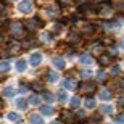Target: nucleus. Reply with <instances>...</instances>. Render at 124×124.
<instances>
[{"label":"nucleus","instance_id":"obj_5","mask_svg":"<svg viewBox=\"0 0 124 124\" xmlns=\"http://www.w3.org/2000/svg\"><path fill=\"white\" fill-rule=\"evenodd\" d=\"M42 61V55L39 53V52H34L31 56H29V63L32 64V66H39Z\"/></svg>","mask_w":124,"mask_h":124},{"label":"nucleus","instance_id":"obj_30","mask_svg":"<svg viewBox=\"0 0 124 124\" xmlns=\"http://www.w3.org/2000/svg\"><path fill=\"white\" fill-rule=\"evenodd\" d=\"M101 48H103V45H101V44H93V45H92V50L93 52H95V53H100V55H101Z\"/></svg>","mask_w":124,"mask_h":124},{"label":"nucleus","instance_id":"obj_42","mask_svg":"<svg viewBox=\"0 0 124 124\" xmlns=\"http://www.w3.org/2000/svg\"><path fill=\"white\" fill-rule=\"evenodd\" d=\"M95 2H103V0H95Z\"/></svg>","mask_w":124,"mask_h":124},{"label":"nucleus","instance_id":"obj_39","mask_svg":"<svg viewBox=\"0 0 124 124\" xmlns=\"http://www.w3.org/2000/svg\"><path fill=\"white\" fill-rule=\"evenodd\" d=\"M119 106H121V108H124V100H121V101H119Z\"/></svg>","mask_w":124,"mask_h":124},{"label":"nucleus","instance_id":"obj_13","mask_svg":"<svg viewBox=\"0 0 124 124\" xmlns=\"http://www.w3.org/2000/svg\"><path fill=\"white\" fill-rule=\"evenodd\" d=\"M53 64H55V68H58V69H64V60L60 58V56H55V58H53Z\"/></svg>","mask_w":124,"mask_h":124},{"label":"nucleus","instance_id":"obj_15","mask_svg":"<svg viewBox=\"0 0 124 124\" xmlns=\"http://www.w3.org/2000/svg\"><path fill=\"white\" fill-rule=\"evenodd\" d=\"M8 119L10 121H13V123H21V116L18 115V113H13V111H11V113H8Z\"/></svg>","mask_w":124,"mask_h":124},{"label":"nucleus","instance_id":"obj_25","mask_svg":"<svg viewBox=\"0 0 124 124\" xmlns=\"http://www.w3.org/2000/svg\"><path fill=\"white\" fill-rule=\"evenodd\" d=\"M7 71H10V63L8 61H2L0 63V73H7Z\"/></svg>","mask_w":124,"mask_h":124},{"label":"nucleus","instance_id":"obj_29","mask_svg":"<svg viewBox=\"0 0 124 124\" xmlns=\"http://www.w3.org/2000/svg\"><path fill=\"white\" fill-rule=\"evenodd\" d=\"M47 13L50 15V16H55V15L58 13V7H48V8H47Z\"/></svg>","mask_w":124,"mask_h":124},{"label":"nucleus","instance_id":"obj_35","mask_svg":"<svg viewBox=\"0 0 124 124\" xmlns=\"http://www.w3.org/2000/svg\"><path fill=\"white\" fill-rule=\"evenodd\" d=\"M5 8H7V5H5L3 2H0V13H3V11H5Z\"/></svg>","mask_w":124,"mask_h":124},{"label":"nucleus","instance_id":"obj_3","mask_svg":"<svg viewBox=\"0 0 124 124\" xmlns=\"http://www.w3.org/2000/svg\"><path fill=\"white\" fill-rule=\"evenodd\" d=\"M95 89H97V84L95 82H90V81H87V82H84L82 85H81V90H82L84 93H87V95L93 93Z\"/></svg>","mask_w":124,"mask_h":124},{"label":"nucleus","instance_id":"obj_2","mask_svg":"<svg viewBox=\"0 0 124 124\" xmlns=\"http://www.w3.org/2000/svg\"><path fill=\"white\" fill-rule=\"evenodd\" d=\"M10 32L13 34V36L16 37H21L24 32V26L21 23H11V26H10Z\"/></svg>","mask_w":124,"mask_h":124},{"label":"nucleus","instance_id":"obj_41","mask_svg":"<svg viewBox=\"0 0 124 124\" xmlns=\"http://www.w3.org/2000/svg\"><path fill=\"white\" fill-rule=\"evenodd\" d=\"M53 124H61V123H58V121H56V123H53Z\"/></svg>","mask_w":124,"mask_h":124},{"label":"nucleus","instance_id":"obj_27","mask_svg":"<svg viewBox=\"0 0 124 124\" xmlns=\"http://www.w3.org/2000/svg\"><path fill=\"white\" fill-rule=\"evenodd\" d=\"M56 98H58V101H61V103H63V101H66V100H68V97H66V93H64L63 90H61V92H58V93H56Z\"/></svg>","mask_w":124,"mask_h":124},{"label":"nucleus","instance_id":"obj_24","mask_svg":"<svg viewBox=\"0 0 124 124\" xmlns=\"http://www.w3.org/2000/svg\"><path fill=\"white\" fill-rule=\"evenodd\" d=\"M64 87L68 89V90H73V89L76 87V82L71 81V79H66V81H64Z\"/></svg>","mask_w":124,"mask_h":124},{"label":"nucleus","instance_id":"obj_37","mask_svg":"<svg viewBox=\"0 0 124 124\" xmlns=\"http://www.w3.org/2000/svg\"><path fill=\"white\" fill-rule=\"evenodd\" d=\"M111 73H113V74H118V73H119V68H118V66H113Z\"/></svg>","mask_w":124,"mask_h":124},{"label":"nucleus","instance_id":"obj_9","mask_svg":"<svg viewBox=\"0 0 124 124\" xmlns=\"http://www.w3.org/2000/svg\"><path fill=\"white\" fill-rule=\"evenodd\" d=\"M98 98H100V100H111V90H108V89L100 90V92H98Z\"/></svg>","mask_w":124,"mask_h":124},{"label":"nucleus","instance_id":"obj_31","mask_svg":"<svg viewBox=\"0 0 124 124\" xmlns=\"http://www.w3.org/2000/svg\"><path fill=\"white\" fill-rule=\"evenodd\" d=\"M79 40V34L78 32H71L69 34V42H78Z\"/></svg>","mask_w":124,"mask_h":124},{"label":"nucleus","instance_id":"obj_6","mask_svg":"<svg viewBox=\"0 0 124 124\" xmlns=\"http://www.w3.org/2000/svg\"><path fill=\"white\" fill-rule=\"evenodd\" d=\"M79 63L84 64V66H90V64L93 63V60H92V56L89 55V53H84V55L79 56Z\"/></svg>","mask_w":124,"mask_h":124},{"label":"nucleus","instance_id":"obj_7","mask_svg":"<svg viewBox=\"0 0 124 124\" xmlns=\"http://www.w3.org/2000/svg\"><path fill=\"white\" fill-rule=\"evenodd\" d=\"M98 64H101V66H108V64H111V55L101 53V55L98 56Z\"/></svg>","mask_w":124,"mask_h":124},{"label":"nucleus","instance_id":"obj_38","mask_svg":"<svg viewBox=\"0 0 124 124\" xmlns=\"http://www.w3.org/2000/svg\"><path fill=\"white\" fill-rule=\"evenodd\" d=\"M103 44H113V39H105V40H103Z\"/></svg>","mask_w":124,"mask_h":124},{"label":"nucleus","instance_id":"obj_10","mask_svg":"<svg viewBox=\"0 0 124 124\" xmlns=\"http://www.w3.org/2000/svg\"><path fill=\"white\" fill-rule=\"evenodd\" d=\"M19 48H21V42H10L8 44V50L11 53H18Z\"/></svg>","mask_w":124,"mask_h":124},{"label":"nucleus","instance_id":"obj_11","mask_svg":"<svg viewBox=\"0 0 124 124\" xmlns=\"http://www.w3.org/2000/svg\"><path fill=\"white\" fill-rule=\"evenodd\" d=\"M40 113L45 115V116H52L53 113H55V110H53L50 105H44V106H40Z\"/></svg>","mask_w":124,"mask_h":124},{"label":"nucleus","instance_id":"obj_12","mask_svg":"<svg viewBox=\"0 0 124 124\" xmlns=\"http://www.w3.org/2000/svg\"><path fill=\"white\" fill-rule=\"evenodd\" d=\"M61 121H66V123H73L74 116L71 115V111H63L61 113Z\"/></svg>","mask_w":124,"mask_h":124},{"label":"nucleus","instance_id":"obj_1","mask_svg":"<svg viewBox=\"0 0 124 124\" xmlns=\"http://www.w3.org/2000/svg\"><path fill=\"white\" fill-rule=\"evenodd\" d=\"M32 8H34V7H32V2H31V0H23V2L18 5V11H19V13H24V15L31 13Z\"/></svg>","mask_w":124,"mask_h":124},{"label":"nucleus","instance_id":"obj_40","mask_svg":"<svg viewBox=\"0 0 124 124\" xmlns=\"http://www.w3.org/2000/svg\"><path fill=\"white\" fill-rule=\"evenodd\" d=\"M79 3H84V2H87V0H78Z\"/></svg>","mask_w":124,"mask_h":124},{"label":"nucleus","instance_id":"obj_16","mask_svg":"<svg viewBox=\"0 0 124 124\" xmlns=\"http://www.w3.org/2000/svg\"><path fill=\"white\" fill-rule=\"evenodd\" d=\"M95 32V24H85V28H84V34L85 36H90Z\"/></svg>","mask_w":124,"mask_h":124},{"label":"nucleus","instance_id":"obj_26","mask_svg":"<svg viewBox=\"0 0 124 124\" xmlns=\"http://www.w3.org/2000/svg\"><path fill=\"white\" fill-rule=\"evenodd\" d=\"M97 79H98V82H105V81H106V73H105V71L97 73Z\"/></svg>","mask_w":124,"mask_h":124},{"label":"nucleus","instance_id":"obj_19","mask_svg":"<svg viewBox=\"0 0 124 124\" xmlns=\"http://www.w3.org/2000/svg\"><path fill=\"white\" fill-rule=\"evenodd\" d=\"M16 69H18L19 73H23L24 69H26V61H24L23 58H21V60H18V61H16Z\"/></svg>","mask_w":124,"mask_h":124},{"label":"nucleus","instance_id":"obj_21","mask_svg":"<svg viewBox=\"0 0 124 124\" xmlns=\"http://www.w3.org/2000/svg\"><path fill=\"white\" fill-rule=\"evenodd\" d=\"M40 40H42V42H47V44H48V42L52 40V32H42Z\"/></svg>","mask_w":124,"mask_h":124},{"label":"nucleus","instance_id":"obj_33","mask_svg":"<svg viewBox=\"0 0 124 124\" xmlns=\"http://www.w3.org/2000/svg\"><path fill=\"white\" fill-rule=\"evenodd\" d=\"M32 89H37V90H42V89H44V85H42V82H34V84H32Z\"/></svg>","mask_w":124,"mask_h":124},{"label":"nucleus","instance_id":"obj_20","mask_svg":"<svg viewBox=\"0 0 124 124\" xmlns=\"http://www.w3.org/2000/svg\"><path fill=\"white\" fill-rule=\"evenodd\" d=\"M100 113L101 115H111L113 113V108L108 106V105H103V106H100Z\"/></svg>","mask_w":124,"mask_h":124},{"label":"nucleus","instance_id":"obj_4","mask_svg":"<svg viewBox=\"0 0 124 124\" xmlns=\"http://www.w3.org/2000/svg\"><path fill=\"white\" fill-rule=\"evenodd\" d=\"M39 26H40V21L39 19H29V21H26V29H28L29 32H34L39 29Z\"/></svg>","mask_w":124,"mask_h":124},{"label":"nucleus","instance_id":"obj_17","mask_svg":"<svg viewBox=\"0 0 124 124\" xmlns=\"http://www.w3.org/2000/svg\"><path fill=\"white\" fill-rule=\"evenodd\" d=\"M16 106L23 111V110H26V108H28V101L24 100V98H18V100H16Z\"/></svg>","mask_w":124,"mask_h":124},{"label":"nucleus","instance_id":"obj_22","mask_svg":"<svg viewBox=\"0 0 124 124\" xmlns=\"http://www.w3.org/2000/svg\"><path fill=\"white\" fill-rule=\"evenodd\" d=\"M84 105H85V108H89V110H92V108H95V101H93V98H85V101H84Z\"/></svg>","mask_w":124,"mask_h":124},{"label":"nucleus","instance_id":"obj_28","mask_svg":"<svg viewBox=\"0 0 124 124\" xmlns=\"http://www.w3.org/2000/svg\"><path fill=\"white\" fill-rule=\"evenodd\" d=\"M3 95H5V97H13V95H15V90H13L11 87H5V89H3Z\"/></svg>","mask_w":124,"mask_h":124},{"label":"nucleus","instance_id":"obj_8","mask_svg":"<svg viewBox=\"0 0 124 124\" xmlns=\"http://www.w3.org/2000/svg\"><path fill=\"white\" fill-rule=\"evenodd\" d=\"M29 123L31 124H44V119H42L40 115H36V113H32L29 116Z\"/></svg>","mask_w":124,"mask_h":124},{"label":"nucleus","instance_id":"obj_36","mask_svg":"<svg viewBox=\"0 0 124 124\" xmlns=\"http://www.w3.org/2000/svg\"><path fill=\"white\" fill-rule=\"evenodd\" d=\"M78 118H79V119H84V118H85V113H84V111H79V113H78Z\"/></svg>","mask_w":124,"mask_h":124},{"label":"nucleus","instance_id":"obj_23","mask_svg":"<svg viewBox=\"0 0 124 124\" xmlns=\"http://www.w3.org/2000/svg\"><path fill=\"white\" fill-rule=\"evenodd\" d=\"M28 103H29V105H39V103H40V97H39V95H32L31 98H29Z\"/></svg>","mask_w":124,"mask_h":124},{"label":"nucleus","instance_id":"obj_14","mask_svg":"<svg viewBox=\"0 0 124 124\" xmlns=\"http://www.w3.org/2000/svg\"><path fill=\"white\" fill-rule=\"evenodd\" d=\"M45 76H47V81H48V82H55L56 79H58V74L53 73V71H47Z\"/></svg>","mask_w":124,"mask_h":124},{"label":"nucleus","instance_id":"obj_18","mask_svg":"<svg viewBox=\"0 0 124 124\" xmlns=\"http://www.w3.org/2000/svg\"><path fill=\"white\" fill-rule=\"evenodd\" d=\"M79 105H81L79 97H73V98L69 100V106H71V108H79Z\"/></svg>","mask_w":124,"mask_h":124},{"label":"nucleus","instance_id":"obj_34","mask_svg":"<svg viewBox=\"0 0 124 124\" xmlns=\"http://www.w3.org/2000/svg\"><path fill=\"white\" fill-rule=\"evenodd\" d=\"M44 98H45V100H47V101H48V103H50V101H52V100H53V97H52V95H50V93H47V92H45V93H44Z\"/></svg>","mask_w":124,"mask_h":124},{"label":"nucleus","instance_id":"obj_32","mask_svg":"<svg viewBox=\"0 0 124 124\" xmlns=\"http://www.w3.org/2000/svg\"><path fill=\"white\" fill-rule=\"evenodd\" d=\"M116 123H118V124H124V115H118V116H116Z\"/></svg>","mask_w":124,"mask_h":124}]
</instances>
